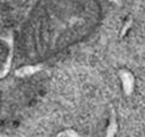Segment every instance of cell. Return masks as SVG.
<instances>
[{"label": "cell", "instance_id": "1", "mask_svg": "<svg viewBox=\"0 0 145 137\" xmlns=\"http://www.w3.org/2000/svg\"><path fill=\"white\" fill-rule=\"evenodd\" d=\"M100 20L98 0H38L20 29V58L44 62L86 39Z\"/></svg>", "mask_w": 145, "mask_h": 137}, {"label": "cell", "instance_id": "2", "mask_svg": "<svg viewBox=\"0 0 145 137\" xmlns=\"http://www.w3.org/2000/svg\"><path fill=\"white\" fill-rule=\"evenodd\" d=\"M13 60V40L8 35H0V79L8 74Z\"/></svg>", "mask_w": 145, "mask_h": 137}, {"label": "cell", "instance_id": "3", "mask_svg": "<svg viewBox=\"0 0 145 137\" xmlns=\"http://www.w3.org/2000/svg\"><path fill=\"white\" fill-rule=\"evenodd\" d=\"M0 107H1V102H0Z\"/></svg>", "mask_w": 145, "mask_h": 137}]
</instances>
